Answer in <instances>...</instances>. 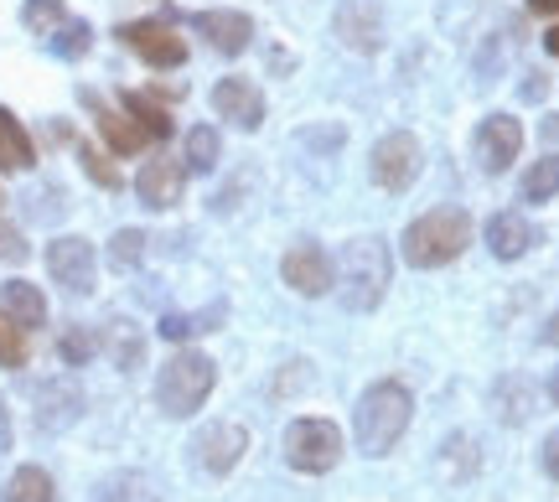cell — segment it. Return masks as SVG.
Wrapping results in <instances>:
<instances>
[{"label":"cell","instance_id":"obj_11","mask_svg":"<svg viewBox=\"0 0 559 502\" xmlns=\"http://www.w3.org/2000/svg\"><path fill=\"white\" fill-rule=\"evenodd\" d=\"M120 41L151 68H181L187 62V41L166 21H130V26H120Z\"/></svg>","mask_w":559,"mask_h":502},{"label":"cell","instance_id":"obj_10","mask_svg":"<svg viewBox=\"0 0 559 502\" xmlns=\"http://www.w3.org/2000/svg\"><path fill=\"white\" fill-rule=\"evenodd\" d=\"M243 451H249V430L234 420H218V425H207V430H198L192 462H198L207 477H228V471L243 462Z\"/></svg>","mask_w":559,"mask_h":502},{"label":"cell","instance_id":"obj_4","mask_svg":"<svg viewBox=\"0 0 559 502\" xmlns=\"http://www.w3.org/2000/svg\"><path fill=\"white\" fill-rule=\"evenodd\" d=\"M213 383H218V368L207 352H192V347H181L171 358L160 362L156 373V404L160 415H171V420H187V415H198L207 394H213Z\"/></svg>","mask_w":559,"mask_h":502},{"label":"cell","instance_id":"obj_19","mask_svg":"<svg viewBox=\"0 0 559 502\" xmlns=\"http://www.w3.org/2000/svg\"><path fill=\"white\" fill-rule=\"evenodd\" d=\"M83 99L94 104V115H99V135L109 141V151H115V156H135V151H145V145H151V135H145V130H140L130 115H115V109H104L94 94H83Z\"/></svg>","mask_w":559,"mask_h":502},{"label":"cell","instance_id":"obj_8","mask_svg":"<svg viewBox=\"0 0 559 502\" xmlns=\"http://www.w3.org/2000/svg\"><path fill=\"white\" fill-rule=\"evenodd\" d=\"M47 270L52 280L68 290V296H88L94 280H99V260H94V243L79 239V234H62V239L47 243Z\"/></svg>","mask_w":559,"mask_h":502},{"label":"cell","instance_id":"obj_16","mask_svg":"<svg viewBox=\"0 0 559 502\" xmlns=\"http://www.w3.org/2000/svg\"><path fill=\"white\" fill-rule=\"evenodd\" d=\"M534 243H539V228L523 218V213H498V218L487 223V249L498 260H523Z\"/></svg>","mask_w":559,"mask_h":502},{"label":"cell","instance_id":"obj_42","mask_svg":"<svg viewBox=\"0 0 559 502\" xmlns=\"http://www.w3.org/2000/svg\"><path fill=\"white\" fill-rule=\"evenodd\" d=\"M544 130H549V141H559V120H549Z\"/></svg>","mask_w":559,"mask_h":502},{"label":"cell","instance_id":"obj_30","mask_svg":"<svg viewBox=\"0 0 559 502\" xmlns=\"http://www.w3.org/2000/svg\"><path fill=\"white\" fill-rule=\"evenodd\" d=\"M58 352L68 368H79V362H88L94 352H99V337H94V326H68L58 342Z\"/></svg>","mask_w":559,"mask_h":502},{"label":"cell","instance_id":"obj_36","mask_svg":"<svg viewBox=\"0 0 559 502\" xmlns=\"http://www.w3.org/2000/svg\"><path fill=\"white\" fill-rule=\"evenodd\" d=\"M544 471L559 482V430H549V441H544Z\"/></svg>","mask_w":559,"mask_h":502},{"label":"cell","instance_id":"obj_40","mask_svg":"<svg viewBox=\"0 0 559 502\" xmlns=\"http://www.w3.org/2000/svg\"><path fill=\"white\" fill-rule=\"evenodd\" d=\"M544 342H555L559 347V311H555V322H549V332H544Z\"/></svg>","mask_w":559,"mask_h":502},{"label":"cell","instance_id":"obj_1","mask_svg":"<svg viewBox=\"0 0 559 502\" xmlns=\"http://www.w3.org/2000/svg\"><path fill=\"white\" fill-rule=\"evenodd\" d=\"M409 420H415V394L404 389V383L383 379L373 383V389H362L358 409H353V435H358V451L362 456H389L394 445H400V435L409 430Z\"/></svg>","mask_w":559,"mask_h":502},{"label":"cell","instance_id":"obj_20","mask_svg":"<svg viewBox=\"0 0 559 502\" xmlns=\"http://www.w3.org/2000/svg\"><path fill=\"white\" fill-rule=\"evenodd\" d=\"M26 166H37L32 135H26L16 115L0 104V171H26Z\"/></svg>","mask_w":559,"mask_h":502},{"label":"cell","instance_id":"obj_22","mask_svg":"<svg viewBox=\"0 0 559 502\" xmlns=\"http://www.w3.org/2000/svg\"><path fill=\"white\" fill-rule=\"evenodd\" d=\"M218 156H223L218 130H213V124H192V130H187L181 166H187V171H198V177H207V171H218Z\"/></svg>","mask_w":559,"mask_h":502},{"label":"cell","instance_id":"obj_37","mask_svg":"<svg viewBox=\"0 0 559 502\" xmlns=\"http://www.w3.org/2000/svg\"><path fill=\"white\" fill-rule=\"evenodd\" d=\"M544 88H549V83H544V73H528V83H523V99H544Z\"/></svg>","mask_w":559,"mask_h":502},{"label":"cell","instance_id":"obj_26","mask_svg":"<svg viewBox=\"0 0 559 502\" xmlns=\"http://www.w3.org/2000/svg\"><path fill=\"white\" fill-rule=\"evenodd\" d=\"M124 115H130L151 141H166V135H171V115H166V104L145 99V94H124Z\"/></svg>","mask_w":559,"mask_h":502},{"label":"cell","instance_id":"obj_25","mask_svg":"<svg viewBox=\"0 0 559 502\" xmlns=\"http://www.w3.org/2000/svg\"><path fill=\"white\" fill-rule=\"evenodd\" d=\"M519 198L523 202H549V198H559V156H544V162H534L528 171H523Z\"/></svg>","mask_w":559,"mask_h":502},{"label":"cell","instance_id":"obj_28","mask_svg":"<svg viewBox=\"0 0 559 502\" xmlns=\"http://www.w3.org/2000/svg\"><path fill=\"white\" fill-rule=\"evenodd\" d=\"M21 21H26V32L52 37L62 21H68V5H62V0H26V5H21Z\"/></svg>","mask_w":559,"mask_h":502},{"label":"cell","instance_id":"obj_2","mask_svg":"<svg viewBox=\"0 0 559 502\" xmlns=\"http://www.w3.org/2000/svg\"><path fill=\"white\" fill-rule=\"evenodd\" d=\"M389 280H394V254L379 234H362V239H347L337 254V285H342V306L347 311H373V306L389 296Z\"/></svg>","mask_w":559,"mask_h":502},{"label":"cell","instance_id":"obj_39","mask_svg":"<svg viewBox=\"0 0 559 502\" xmlns=\"http://www.w3.org/2000/svg\"><path fill=\"white\" fill-rule=\"evenodd\" d=\"M544 52H549V58H559V21L544 32Z\"/></svg>","mask_w":559,"mask_h":502},{"label":"cell","instance_id":"obj_12","mask_svg":"<svg viewBox=\"0 0 559 502\" xmlns=\"http://www.w3.org/2000/svg\"><path fill=\"white\" fill-rule=\"evenodd\" d=\"M519 151H523V124L513 115H487L477 124V162L487 177H502L508 166L519 162Z\"/></svg>","mask_w":559,"mask_h":502},{"label":"cell","instance_id":"obj_38","mask_svg":"<svg viewBox=\"0 0 559 502\" xmlns=\"http://www.w3.org/2000/svg\"><path fill=\"white\" fill-rule=\"evenodd\" d=\"M534 16H559V0H528Z\"/></svg>","mask_w":559,"mask_h":502},{"label":"cell","instance_id":"obj_32","mask_svg":"<svg viewBox=\"0 0 559 502\" xmlns=\"http://www.w3.org/2000/svg\"><path fill=\"white\" fill-rule=\"evenodd\" d=\"M140 254H145V234H140V228H120L115 243H109V264H115V270H135Z\"/></svg>","mask_w":559,"mask_h":502},{"label":"cell","instance_id":"obj_21","mask_svg":"<svg viewBox=\"0 0 559 502\" xmlns=\"http://www.w3.org/2000/svg\"><path fill=\"white\" fill-rule=\"evenodd\" d=\"M94 502H160V492L145 471H115V477H104L99 482Z\"/></svg>","mask_w":559,"mask_h":502},{"label":"cell","instance_id":"obj_7","mask_svg":"<svg viewBox=\"0 0 559 502\" xmlns=\"http://www.w3.org/2000/svg\"><path fill=\"white\" fill-rule=\"evenodd\" d=\"M280 280L290 285L296 296H332V285H337V264L332 254L321 249V243L300 239L285 249V260H280Z\"/></svg>","mask_w":559,"mask_h":502},{"label":"cell","instance_id":"obj_41","mask_svg":"<svg viewBox=\"0 0 559 502\" xmlns=\"http://www.w3.org/2000/svg\"><path fill=\"white\" fill-rule=\"evenodd\" d=\"M549 399L559 404V368H555V379H549Z\"/></svg>","mask_w":559,"mask_h":502},{"label":"cell","instance_id":"obj_3","mask_svg":"<svg viewBox=\"0 0 559 502\" xmlns=\"http://www.w3.org/2000/svg\"><path fill=\"white\" fill-rule=\"evenodd\" d=\"M466 243H472V218H466L461 207H430V213H419V218L404 228L400 254H404V264H415V270H440V264L461 260Z\"/></svg>","mask_w":559,"mask_h":502},{"label":"cell","instance_id":"obj_15","mask_svg":"<svg viewBox=\"0 0 559 502\" xmlns=\"http://www.w3.org/2000/svg\"><path fill=\"white\" fill-rule=\"evenodd\" d=\"M181 187H187V166L171 162V156L145 162V166H140V177H135L140 202H145V207H156V213L177 207V202H181Z\"/></svg>","mask_w":559,"mask_h":502},{"label":"cell","instance_id":"obj_34","mask_svg":"<svg viewBox=\"0 0 559 502\" xmlns=\"http://www.w3.org/2000/svg\"><path fill=\"white\" fill-rule=\"evenodd\" d=\"M83 171L99 181V187H109V192L120 187V171H115V166H109V156H104V151H94V145H83Z\"/></svg>","mask_w":559,"mask_h":502},{"label":"cell","instance_id":"obj_6","mask_svg":"<svg viewBox=\"0 0 559 502\" xmlns=\"http://www.w3.org/2000/svg\"><path fill=\"white\" fill-rule=\"evenodd\" d=\"M419 166H425V151L409 130H389L379 145H373V156H368V171L379 181L383 192H404V187H415Z\"/></svg>","mask_w":559,"mask_h":502},{"label":"cell","instance_id":"obj_35","mask_svg":"<svg viewBox=\"0 0 559 502\" xmlns=\"http://www.w3.org/2000/svg\"><path fill=\"white\" fill-rule=\"evenodd\" d=\"M0 260H11V264L26 260V239H21L11 223H0Z\"/></svg>","mask_w":559,"mask_h":502},{"label":"cell","instance_id":"obj_23","mask_svg":"<svg viewBox=\"0 0 559 502\" xmlns=\"http://www.w3.org/2000/svg\"><path fill=\"white\" fill-rule=\"evenodd\" d=\"M0 502H58V487H52V477L41 466H21V471H11Z\"/></svg>","mask_w":559,"mask_h":502},{"label":"cell","instance_id":"obj_24","mask_svg":"<svg viewBox=\"0 0 559 502\" xmlns=\"http://www.w3.org/2000/svg\"><path fill=\"white\" fill-rule=\"evenodd\" d=\"M492 404H498L502 425H523L528 415H534V383L528 379H502L498 394H492Z\"/></svg>","mask_w":559,"mask_h":502},{"label":"cell","instance_id":"obj_13","mask_svg":"<svg viewBox=\"0 0 559 502\" xmlns=\"http://www.w3.org/2000/svg\"><path fill=\"white\" fill-rule=\"evenodd\" d=\"M187 21L223 58H239V52H249V41H254V21L243 16V11H192Z\"/></svg>","mask_w":559,"mask_h":502},{"label":"cell","instance_id":"obj_17","mask_svg":"<svg viewBox=\"0 0 559 502\" xmlns=\"http://www.w3.org/2000/svg\"><path fill=\"white\" fill-rule=\"evenodd\" d=\"M0 316H11L21 332H37V326H47V296L32 280H5L0 285Z\"/></svg>","mask_w":559,"mask_h":502},{"label":"cell","instance_id":"obj_33","mask_svg":"<svg viewBox=\"0 0 559 502\" xmlns=\"http://www.w3.org/2000/svg\"><path fill=\"white\" fill-rule=\"evenodd\" d=\"M0 368H26V332L11 316H0Z\"/></svg>","mask_w":559,"mask_h":502},{"label":"cell","instance_id":"obj_18","mask_svg":"<svg viewBox=\"0 0 559 502\" xmlns=\"http://www.w3.org/2000/svg\"><path fill=\"white\" fill-rule=\"evenodd\" d=\"M79 409H83L79 383L52 379V383H41L37 389V425L41 430H62V425H73L79 420Z\"/></svg>","mask_w":559,"mask_h":502},{"label":"cell","instance_id":"obj_31","mask_svg":"<svg viewBox=\"0 0 559 502\" xmlns=\"http://www.w3.org/2000/svg\"><path fill=\"white\" fill-rule=\"evenodd\" d=\"M88 41H94L88 21H62L58 32H52V52H58V58H83Z\"/></svg>","mask_w":559,"mask_h":502},{"label":"cell","instance_id":"obj_5","mask_svg":"<svg viewBox=\"0 0 559 502\" xmlns=\"http://www.w3.org/2000/svg\"><path fill=\"white\" fill-rule=\"evenodd\" d=\"M285 462L306 477L332 471L342 462V430L332 420H296L285 430Z\"/></svg>","mask_w":559,"mask_h":502},{"label":"cell","instance_id":"obj_9","mask_svg":"<svg viewBox=\"0 0 559 502\" xmlns=\"http://www.w3.org/2000/svg\"><path fill=\"white\" fill-rule=\"evenodd\" d=\"M332 32L347 52H358V58H373L383 47V5L379 0H337V11H332Z\"/></svg>","mask_w":559,"mask_h":502},{"label":"cell","instance_id":"obj_27","mask_svg":"<svg viewBox=\"0 0 559 502\" xmlns=\"http://www.w3.org/2000/svg\"><path fill=\"white\" fill-rule=\"evenodd\" d=\"M104 347H109V358L120 362V368H135L140 352H145V342H140V332L130 322H109V326H104Z\"/></svg>","mask_w":559,"mask_h":502},{"label":"cell","instance_id":"obj_14","mask_svg":"<svg viewBox=\"0 0 559 502\" xmlns=\"http://www.w3.org/2000/svg\"><path fill=\"white\" fill-rule=\"evenodd\" d=\"M213 109H218V120L239 124V130H260L264 124V94L249 79H218L213 83Z\"/></svg>","mask_w":559,"mask_h":502},{"label":"cell","instance_id":"obj_29","mask_svg":"<svg viewBox=\"0 0 559 502\" xmlns=\"http://www.w3.org/2000/svg\"><path fill=\"white\" fill-rule=\"evenodd\" d=\"M218 322H223V306H207L202 316H166V322H160V337H166V342H187V337L213 332Z\"/></svg>","mask_w":559,"mask_h":502}]
</instances>
